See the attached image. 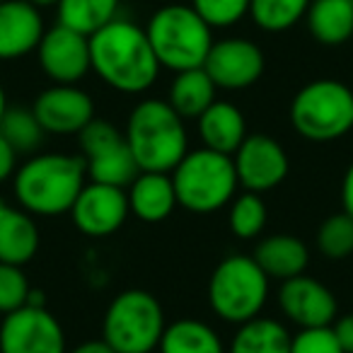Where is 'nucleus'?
<instances>
[{
  "label": "nucleus",
  "instance_id": "nucleus-32",
  "mask_svg": "<svg viewBox=\"0 0 353 353\" xmlns=\"http://www.w3.org/2000/svg\"><path fill=\"white\" fill-rule=\"evenodd\" d=\"M32 285L30 279L25 276L22 266L15 264H3L0 261V314L15 312V310L25 307L30 300Z\"/></svg>",
  "mask_w": 353,
  "mask_h": 353
},
{
  "label": "nucleus",
  "instance_id": "nucleus-34",
  "mask_svg": "<svg viewBox=\"0 0 353 353\" xmlns=\"http://www.w3.org/2000/svg\"><path fill=\"white\" fill-rule=\"evenodd\" d=\"M332 332L336 336L339 346L343 348V353H353V312L334 319Z\"/></svg>",
  "mask_w": 353,
  "mask_h": 353
},
{
  "label": "nucleus",
  "instance_id": "nucleus-16",
  "mask_svg": "<svg viewBox=\"0 0 353 353\" xmlns=\"http://www.w3.org/2000/svg\"><path fill=\"white\" fill-rule=\"evenodd\" d=\"M279 307L288 322L300 329L332 327L336 319L339 305L334 293L312 276H295L281 283Z\"/></svg>",
  "mask_w": 353,
  "mask_h": 353
},
{
  "label": "nucleus",
  "instance_id": "nucleus-15",
  "mask_svg": "<svg viewBox=\"0 0 353 353\" xmlns=\"http://www.w3.org/2000/svg\"><path fill=\"white\" fill-rule=\"evenodd\" d=\"M32 112L46 133L78 136L94 119V102L78 85H51L37 94Z\"/></svg>",
  "mask_w": 353,
  "mask_h": 353
},
{
  "label": "nucleus",
  "instance_id": "nucleus-33",
  "mask_svg": "<svg viewBox=\"0 0 353 353\" xmlns=\"http://www.w3.org/2000/svg\"><path fill=\"white\" fill-rule=\"evenodd\" d=\"M290 353H343L332 327L300 329L290 343Z\"/></svg>",
  "mask_w": 353,
  "mask_h": 353
},
{
  "label": "nucleus",
  "instance_id": "nucleus-6",
  "mask_svg": "<svg viewBox=\"0 0 353 353\" xmlns=\"http://www.w3.org/2000/svg\"><path fill=\"white\" fill-rule=\"evenodd\" d=\"M269 281L254 256H225L208 281V305L225 322L245 324L259 317L264 310L269 300Z\"/></svg>",
  "mask_w": 353,
  "mask_h": 353
},
{
  "label": "nucleus",
  "instance_id": "nucleus-9",
  "mask_svg": "<svg viewBox=\"0 0 353 353\" xmlns=\"http://www.w3.org/2000/svg\"><path fill=\"white\" fill-rule=\"evenodd\" d=\"M78 136L90 182L128 187L138 176L141 170L136 165V157L117 126L94 117Z\"/></svg>",
  "mask_w": 353,
  "mask_h": 353
},
{
  "label": "nucleus",
  "instance_id": "nucleus-39",
  "mask_svg": "<svg viewBox=\"0 0 353 353\" xmlns=\"http://www.w3.org/2000/svg\"><path fill=\"white\" fill-rule=\"evenodd\" d=\"M27 3H32V6L39 8V10H44V8H54V6H59V0H27Z\"/></svg>",
  "mask_w": 353,
  "mask_h": 353
},
{
  "label": "nucleus",
  "instance_id": "nucleus-26",
  "mask_svg": "<svg viewBox=\"0 0 353 353\" xmlns=\"http://www.w3.org/2000/svg\"><path fill=\"white\" fill-rule=\"evenodd\" d=\"M121 0H59L56 12L59 22L85 37H92L97 30L119 17Z\"/></svg>",
  "mask_w": 353,
  "mask_h": 353
},
{
  "label": "nucleus",
  "instance_id": "nucleus-13",
  "mask_svg": "<svg viewBox=\"0 0 353 353\" xmlns=\"http://www.w3.org/2000/svg\"><path fill=\"white\" fill-rule=\"evenodd\" d=\"M264 54L254 41L245 37H228V39L213 41L203 70L211 75L216 88L247 90L259 83V78L264 75Z\"/></svg>",
  "mask_w": 353,
  "mask_h": 353
},
{
  "label": "nucleus",
  "instance_id": "nucleus-38",
  "mask_svg": "<svg viewBox=\"0 0 353 353\" xmlns=\"http://www.w3.org/2000/svg\"><path fill=\"white\" fill-rule=\"evenodd\" d=\"M6 112H8V94H6V88L0 85V121H3Z\"/></svg>",
  "mask_w": 353,
  "mask_h": 353
},
{
  "label": "nucleus",
  "instance_id": "nucleus-18",
  "mask_svg": "<svg viewBox=\"0 0 353 353\" xmlns=\"http://www.w3.org/2000/svg\"><path fill=\"white\" fill-rule=\"evenodd\" d=\"M128 208L143 223H162L179 203L172 174L167 172H138L128 184Z\"/></svg>",
  "mask_w": 353,
  "mask_h": 353
},
{
  "label": "nucleus",
  "instance_id": "nucleus-24",
  "mask_svg": "<svg viewBox=\"0 0 353 353\" xmlns=\"http://www.w3.org/2000/svg\"><path fill=\"white\" fill-rule=\"evenodd\" d=\"M293 336L271 317H254L245 324H237V332L230 341L228 353H290Z\"/></svg>",
  "mask_w": 353,
  "mask_h": 353
},
{
  "label": "nucleus",
  "instance_id": "nucleus-22",
  "mask_svg": "<svg viewBox=\"0 0 353 353\" xmlns=\"http://www.w3.org/2000/svg\"><path fill=\"white\" fill-rule=\"evenodd\" d=\"M305 25L322 46L346 44L353 37V0H312Z\"/></svg>",
  "mask_w": 353,
  "mask_h": 353
},
{
  "label": "nucleus",
  "instance_id": "nucleus-31",
  "mask_svg": "<svg viewBox=\"0 0 353 353\" xmlns=\"http://www.w3.org/2000/svg\"><path fill=\"white\" fill-rule=\"evenodd\" d=\"M192 8L211 30H228L250 15V0H192Z\"/></svg>",
  "mask_w": 353,
  "mask_h": 353
},
{
  "label": "nucleus",
  "instance_id": "nucleus-40",
  "mask_svg": "<svg viewBox=\"0 0 353 353\" xmlns=\"http://www.w3.org/2000/svg\"><path fill=\"white\" fill-rule=\"evenodd\" d=\"M0 3H3V0H0Z\"/></svg>",
  "mask_w": 353,
  "mask_h": 353
},
{
  "label": "nucleus",
  "instance_id": "nucleus-36",
  "mask_svg": "<svg viewBox=\"0 0 353 353\" xmlns=\"http://www.w3.org/2000/svg\"><path fill=\"white\" fill-rule=\"evenodd\" d=\"M341 206H343V213L353 218V162L348 165L346 174H343V182H341Z\"/></svg>",
  "mask_w": 353,
  "mask_h": 353
},
{
  "label": "nucleus",
  "instance_id": "nucleus-3",
  "mask_svg": "<svg viewBox=\"0 0 353 353\" xmlns=\"http://www.w3.org/2000/svg\"><path fill=\"white\" fill-rule=\"evenodd\" d=\"M141 172L170 174L189 152V136L184 119L167 99H143L131 109L123 131Z\"/></svg>",
  "mask_w": 353,
  "mask_h": 353
},
{
  "label": "nucleus",
  "instance_id": "nucleus-37",
  "mask_svg": "<svg viewBox=\"0 0 353 353\" xmlns=\"http://www.w3.org/2000/svg\"><path fill=\"white\" fill-rule=\"evenodd\" d=\"M68 353H117V351L104 339H90V341H83L75 348H70Z\"/></svg>",
  "mask_w": 353,
  "mask_h": 353
},
{
  "label": "nucleus",
  "instance_id": "nucleus-27",
  "mask_svg": "<svg viewBox=\"0 0 353 353\" xmlns=\"http://www.w3.org/2000/svg\"><path fill=\"white\" fill-rule=\"evenodd\" d=\"M310 3L312 0H250V17L259 30L279 34L305 20Z\"/></svg>",
  "mask_w": 353,
  "mask_h": 353
},
{
  "label": "nucleus",
  "instance_id": "nucleus-30",
  "mask_svg": "<svg viewBox=\"0 0 353 353\" xmlns=\"http://www.w3.org/2000/svg\"><path fill=\"white\" fill-rule=\"evenodd\" d=\"M317 250L327 259L341 261L353 254V218L346 213H334L319 225Z\"/></svg>",
  "mask_w": 353,
  "mask_h": 353
},
{
  "label": "nucleus",
  "instance_id": "nucleus-20",
  "mask_svg": "<svg viewBox=\"0 0 353 353\" xmlns=\"http://www.w3.org/2000/svg\"><path fill=\"white\" fill-rule=\"evenodd\" d=\"M199 136H201L203 148L223 152V155H235V150L247 138V121L245 114L230 102H216L196 119Z\"/></svg>",
  "mask_w": 353,
  "mask_h": 353
},
{
  "label": "nucleus",
  "instance_id": "nucleus-4",
  "mask_svg": "<svg viewBox=\"0 0 353 353\" xmlns=\"http://www.w3.org/2000/svg\"><path fill=\"white\" fill-rule=\"evenodd\" d=\"M145 34L160 68L172 73L203 68L213 46V30L192 6L184 3L157 8L148 20Z\"/></svg>",
  "mask_w": 353,
  "mask_h": 353
},
{
  "label": "nucleus",
  "instance_id": "nucleus-23",
  "mask_svg": "<svg viewBox=\"0 0 353 353\" xmlns=\"http://www.w3.org/2000/svg\"><path fill=\"white\" fill-rule=\"evenodd\" d=\"M216 83L203 68L174 73L167 90V102L182 119H199L216 102Z\"/></svg>",
  "mask_w": 353,
  "mask_h": 353
},
{
  "label": "nucleus",
  "instance_id": "nucleus-12",
  "mask_svg": "<svg viewBox=\"0 0 353 353\" xmlns=\"http://www.w3.org/2000/svg\"><path fill=\"white\" fill-rule=\"evenodd\" d=\"M232 162H235L240 187L254 194L276 189L290 170L288 152L276 138L266 133H247L242 145L232 155Z\"/></svg>",
  "mask_w": 353,
  "mask_h": 353
},
{
  "label": "nucleus",
  "instance_id": "nucleus-25",
  "mask_svg": "<svg viewBox=\"0 0 353 353\" xmlns=\"http://www.w3.org/2000/svg\"><path fill=\"white\" fill-rule=\"evenodd\" d=\"M160 353H228L223 339L201 319H176L162 332Z\"/></svg>",
  "mask_w": 353,
  "mask_h": 353
},
{
  "label": "nucleus",
  "instance_id": "nucleus-10",
  "mask_svg": "<svg viewBox=\"0 0 353 353\" xmlns=\"http://www.w3.org/2000/svg\"><path fill=\"white\" fill-rule=\"evenodd\" d=\"M0 353H68L65 332L46 305H25L0 322Z\"/></svg>",
  "mask_w": 353,
  "mask_h": 353
},
{
  "label": "nucleus",
  "instance_id": "nucleus-35",
  "mask_svg": "<svg viewBox=\"0 0 353 353\" xmlns=\"http://www.w3.org/2000/svg\"><path fill=\"white\" fill-rule=\"evenodd\" d=\"M17 172V152L6 138L0 136V184L8 182Z\"/></svg>",
  "mask_w": 353,
  "mask_h": 353
},
{
  "label": "nucleus",
  "instance_id": "nucleus-28",
  "mask_svg": "<svg viewBox=\"0 0 353 353\" xmlns=\"http://www.w3.org/2000/svg\"><path fill=\"white\" fill-rule=\"evenodd\" d=\"M0 136L6 138L15 152H37L44 143L46 131L41 128V123L37 121L32 109L22 107H8L6 117L0 121Z\"/></svg>",
  "mask_w": 353,
  "mask_h": 353
},
{
  "label": "nucleus",
  "instance_id": "nucleus-8",
  "mask_svg": "<svg viewBox=\"0 0 353 353\" xmlns=\"http://www.w3.org/2000/svg\"><path fill=\"white\" fill-rule=\"evenodd\" d=\"M165 312L148 290L131 288L109 303L102 322V339L117 353H152L165 332Z\"/></svg>",
  "mask_w": 353,
  "mask_h": 353
},
{
  "label": "nucleus",
  "instance_id": "nucleus-19",
  "mask_svg": "<svg viewBox=\"0 0 353 353\" xmlns=\"http://www.w3.org/2000/svg\"><path fill=\"white\" fill-rule=\"evenodd\" d=\"M39 250V228L20 206L0 201V261L25 266Z\"/></svg>",
  "mask_w": 353,
  "mask_h": 353
},
{
  "label": "nucleus",
  "instance_id": "nucleus-7",
  "mask_svg": "<svg viewBox=\"0 0 353 353\" xmlns=\"http://www.w3.org/2000/svg\"><path fill=\"white\" fill-rule=\"evenodd\" d=\"M290 123L305 141H339L353 128V90L341 80H312L290 102Z\"/></svg>",
  "mask_w": 353,
  "mask_h": 353
},
{
  "label": "nucleus",
  "instance_id": "nucleus-11",
  "mask_svg": "<svg viewBox=\"0 0 353 353\" xmlns=\"http://www.w3.org/2000/svg\"><path fill=\"white\" fill-rule=\"evenodd\" d=\"M37 61L54 85H78L92 70L90 37L56 22L37 46Z\"/></svg>",
  "mask_w": 353,
  "mask_h": 353
},
{
  "label": "nucleus",
  "instance_id": "nucleus-29",
  "mask_svg": "<svg viewBox=\"0 0 353 353\" xmlns=\"http://www.w3.org/2000/svg\"><path fill=\"white\" fill-rule=\"evenodd\" d=\"M266 203L259 194L245 192L230 201V213H228V225L232 235L240 240H254L266 228Z\"/></svg>",
  "mask_w": 353,
  "mask_h": 353
},
{
  "label": "nucleus",
  "instance_id": "nucleus-5",
  "mask_svg": "<svg viewBox=\"0 0 353 353\" xmlns=\"http://www.w3.org/2000/svg\"><path fill=\"white\" fill-rule=\"evenodd\" d=\"M170 174L174 182L176 203L192 213L221 211L235 199L240 187L232 157L208 148L189 150Z\"/></svg>",
  "mask_w": 353,
  "mask_h": 353
},
{
  "label": "nucleus",
  "instance_id": "nucleus-21",
  "mask_svg": "<svg viewBox=\"0 0 353 353\" xmlns=\"http://www.w3.org/2000/svg\"><path fill=\"white\" fill-rule=\"evenodd\" d=\"M254 261L261 266L269 279L276 281H288L295 276L305 274L310 264V250L300 237L293 235H269L256 245Z\"/></svg>",
  "mask_w": 353,
  "mask_h": 353
},
{
  "label": "nucleus",
  "instance_id": "nucleus-1",
  "mask_svg": "<svg viewBox=\"0 0 353 353\" xmlns=\"http://www.w3.org/2000/svg\"><path fill=\"white\" fill-rule=\"evenodd\" d=\"M90 61L99 80L123 94L145 92L160 75L145 27L126 17H117L90 37Z\"/></svg>",
  "mask_w": 353,
  "mask_h": 353
},
{
  "label": "nucleus",
  "instance_id": "nucleus-14",
  "mask_svg": "<svg viewBox=\"0 0 353 353\" xmlns=\"http://www.w3.org/2000/svg\"><path fill=\"white\" fill-rule=\"evenodd\" d=\"M73 225L88 237H109L131 216L123 187L88 182L70 208Z\"/></svg>",
  "mask_w": 353,
  "mask_h": 353
},
{
  "label": "nucleus",
  "instance_id": "nucleus-17",
  "mask_svg": "<svg viewBox=\"0 0 353 353\" xmlns=\"http://www.w3.org/2000/svg\"><path fill=\"white\" fill-rule=\"evenodd\" d=\"M41 10L27 0L0 3V61H15L32 54L44 37Z\"/></svg>",
  "mask_w": 353,
  "mask_h": 353
},
{
  "label": "nucleus",
  "instance_id": "nucleus-2",
  "mask_svg": "<svg viewBox=\"0 0 353 353\" xmlns=\"http://www.w3.org/2000/svg\"><path fill=\"white\" fill-rule=\"evenodd\" d=\"M88 184L83 157L68 152H41L17 167L12 194L30 216L54 218L73 208L78 194Z\"/></svg>",
  "mask_w": 353,
  "mask_h": 353
}]
</instances>
